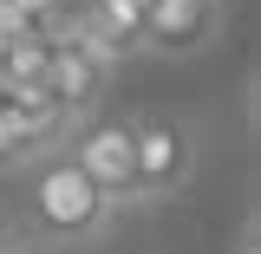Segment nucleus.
<instances>
[{
	"mask_svg": "<svg viewBox=\"0 0 261 254\" xmlns=\"http://www.w3.org/2000/svg\"><path fill=\"white\" fill-rule=\"evenodd\" d=\"M46 92H53V104L79 124V118H92L98 104H105V92H111V65L92 59V52H85V46H72V39H53Z\"/></svg>",
	"mask_w": 261,
	"mask_h": 254,
	"instance_id": "nucleus-5",
	"label": "nucleus"
},
{
	"mask_svg": "<svg viewBox=\"0 0 261 254\" xmlns=\"http://www.w3.org/2000/svg\"><path fill=\"white\" fill-rule=\"evenodd\" d=\"M20 228H27L33 254L46 248H92L105 241V228L118 222V209L85 183V170L65 157V150H46L20 170Z\"/></svg>",
	"mask_w": 261,
	"mask_h": 254,
	"instance_id": "nucleus-1",
	"label": "nucleus"
},
{
	"mask_svg": "<svg viewBox=\"0 0 261 254\" xmlns=\"http://www.w3.org/2000/svg\"><path fill=\"white\" fill-rule=\"evenodd\" d=\"M59 150L85 170V183H92L118 215H124V209H144V202H137V144H130V118L92 111V118H79V124L65 130Z\"/></svg>",
	"mask_w": 261,
	"mask_h": 254,
	"instance_id": "nucleus-3",
	"label": "nucleus"
},
{
	"mask_svg": "<svg viewBox=\"0 0 261 254\" xmlns=\"http://www.w3.org/2000/svg\"><path fill=\"white\" fill-rule=\"evenodd\" d=\"M130 144H137V202H170L196 183V163H202L196 118L144 111V118H130Z\"/></svg>",
	"mask_w": 261,
	"mask_h": 254,
	"instance_id": "nucleus-2",
	"label": "nucleus"
},
{
	"mask_svg": "<svg viewBox=\"0 0 261 254\" xmlns=\"http://www.w3.org/2000/svg\"><path fill=\"white\" fill-rule=\"evenodd\" d=\"M235 254H255V215H242V235H235Z\"/></svg>",
	"mask_w": 261,
	"mask_h": 254,
	"instance_id": "nucleus-6",
	"label": "nucleus"
},
{
	"mask_svg": "<svg viewBox=\"0 0 261 254\" xmlns=\"http://www.w3.org/2000/svg\"><path fill=\"white\" fill-rule=\"evenodd\" d=\"M228 26V0H144L137 13V52L157 59H196Z\"/></svg>",
	"mask_w": 261,
	"mask_h": 254,
	"instance_id": "nucleus-4",
	"label": "nucleus"
},
{
	"mask_svg": "<svg viewBox=\"0 0 261 254\" xmlns=\"http://www.w3.org/2000/svg\"><path fill=\"white\" fill-rule=\"evenodd\" d=\"M98 0H59V13H92Z\"/></svg>",
	"mask_w": 261,
	"mask_h": 254,
	"instance_id": "nucleus-7",
	"label": "nucleus"
}]
</instances>
